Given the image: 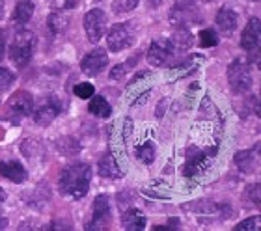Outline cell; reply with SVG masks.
Returning <instances> with one entry per match:
<instances>
[{"instance_id": "obj_32", "label": "cell", "mask_w": 261, "mask_h": 231, "mask_svg": "<svg viewBox=\"0 0 261 231\" xmlns=\"http://www.w3.org/2000/svg\"><path fill=\"white\" fill-rule=\"evenodd\" d=\"M79 2H81V0H65V10H67V8H69V10H73V8H76V6H79Z\"/></svg>"}, {"instance_id": "obj_3", "label": "cell", "mask_w": 261, "mask_h": 231, "mask_svg": "<svg viewBox=\"0 0 261 231\" xmlns=\"http://www.w3.org/2000/svg\"><path fill=\"white\" fill-rule=\"evenodd\" d=\"M32 110H34V97L27 90H19L4 105L2 119L10 121L11 125H19L27 116L32 114Z\"/></svg>"}, {"instance_id": "obj_24", "label": "cell", "mask_w": 261, "mask_h": 231, "mask_svg": "<svg viewBox=\"0 0 261 231\" xmlns=\"http://www.w3.org/2000/svg\"><path fill=\"white\" fill-rule=\"evenodd\" d=\"M155 155H157V149H155L153 142H146V144H142L136 149V159L140 162H144V164H151L155 161Z\"/></svg>"}, {"instance_id": "obj_2", "label": "cell", "mask_w": 261, "mask_h": 231, "mask_svg": "<svg viewBox=\"0 0 261 231\" xmlns=\"http://www.w3.org/2000/svg\"><path fill=\"white\" fill-rule=\"evenodd\" d=\"M36 45H38V39L34 36L32 30H27V28H19L15 32V36L11 38V43L8 53H10V60L17 67H27L28 62L32 60L34 50H36Z\"/></svg>"}, {"instance_id": "obj_6", "label": "cell", "mask_w": 261, "mask_h": 231, "mask_svg": "<svg viewBox=\"0 0 261 231\" xmlns=\"http://www.w3.org/2000/svg\"><path fill=\"white\" fill-rule=\"evenodd\" d=\"M136 41V32L133 24L129 22H120V24H114L107 32V47L112 50V53H121L125 48H130Z\"/></svg>"}, {"instance_id": "obj_26", "label": "cell", "mask_w": 261, "mask_h": 231, "mask_svg": "<svg viewBox=\"0 0 261 231\" xmlns=\"http://www.w3.org/2000/svg\"><path fill=\"white\" fill-rule=\"evenodd\" d=\"M15 82V73L8 67H0V92H8Z\"/></svg>"}, {"instance_id": "obj_13", "label": "cell", "mask_w": 261, "mask_h": 231, "mask_svg": "<svg viewBox=\"0 0 261 231\" xmlns=\"http://www.w3.org/2000/svg\"><path fill=\"white\" fill-rule=\"evenodd\" d=\"M187 153H189V155H187L185 170H183V173H185L187 177H194V175H198V173L203 172V170L209 166L211 155H207L205 151H200V149H196V147H191Z\"/></svg>"}, {"instance_id": "obj_30", "label": "cell", "mask_w": 261, "mask_h": 231, "mask_svg": "<svg viewBox=\"0 0 261 231\" xmlns=\"http://www.w3.org/2000/svg\"><path fill=\"white\" fill-rule=\"evenodd\" d=\"M4 53H6V30L0 28V60L4 58Z\"/></svg>"}, {"instance_id": "obj_35", "label": "cell", "mask_w": 261, "mask_h": 231, "mask_svg": "<svg viewBox=\"0 0 261 231\" xmlns=\"http://www.w3.org/2000/svg\"><path fill=\"white\" fill-rule=\"evenodd\" d=\"M153 4H161V2H163V0H151Z\"/></svg>"}, {"instance_id": "obj_34", "label": "cell", "mask_w": 261, "mask_h": 231, "mask_svg": "<svg viewBox=\"0 0 261 231\" xmlns=\"http://www.w3.org/2000/svg\"><path fill=\"white\" fill-rule=\"evenodd\" d=\"M4 226H8V220H0V227H4Z\"/></svg>"}, {"instance_id": "obj_4", "label": "cell", "mask_w": 261, "mask_h": 231, "mask_svg": "<svg viewBox=\"0 0 261 231\" xmlns=\"http://www.w3.org/2000/svg\"><path fill=\"white\" fill-rule=\"evenodd\" d=\"M228 81L229 88L235 95H245L252 90L254 76H252V67L248 58H235L228 67Z\"/></svg>"}, {"instance_id": "obj_23", "label": "cell", "mask_w": 261, "mask_h": 231, "mask_svg": "<svg viewBox=\"0 0 261 231\" xmlns=\"http://www.w3.org/2000/svg\"><path fill=\"white\" fill-rule=\"evenodd\" d=\"M138 62V56H133L130 60H127V62H121V64H118V65H114L112 67V71H110V81H121L123 76L129 73L130 69H133V65Z\"/></svg>"}, {"instance_id": "obj_15", "label": "cell", "mask_w": 261, "mask_h": 231, "mask_svg": "<svg viewBox=\"0 0 261 231\" xmlns=\"http://www.w3.org/2000/svg\"><path fill=\"white\" fill-rule=\"evenodd\" d=\"M0 175L11 183H24L28 179L27 168L19 161H0Z\"/></svg>"}, {"instance_id": "obj_27", "label": "cell", "mask_w": 261, "mask_h": 231, "mask_svg": "<svg viewBox=\"0 0 261 231\" xmlns=\"http://www.w3.org/2000/svg\"><path fill=\"white\" fill-rule=\"evenodd\" d=\"M138 6V0H112L114 13H129Z\"/></svg>"}, {"instance_id": "obj_12", "label": "cell", "mask_w": 261, "mask_h": 231, "mask_svg": "<svg viewBox=\"0 0 261 231\" xmlns=\"http://www.w3.org/2000/svg\"><path fill=\"white\" fill-rule=\"evenodd\" d=\"M261 41V21L257 17H252L246 22L245 30L241 34V48L246 53H257Z\"/></svg>"}, {"instance_id": "obj_14", "label": "cell", "mask_w": 261, "mask_h": 231, "mask_svg": "<svg viewBox=\"0 0 261 231\" xmlns=\"http://www.w3.org/2000/svg\"><path fill=\"white\" fill-rule=\"evenodd\" d=\"M215 21H217L218 30H220L224 36H231V34L235 32V28H237V24H239V15H237V11H235L231 6H222V8L217 11Z\"/></svg>"}, {"instance_id": "obj_18", "label": "cell", "mask_w": 261, "mask_h": 231, "mask_svg": "<svg viewBox=\"0 0 261 231\" xmlns=\"http://www.w3.org/2000/svg\"><path fill=\"white\" fill-rule=\"evenodd\" d=\"M257 147L250 151H239L235 155V164L243 173H254L257 172V166H259V159H257Z\"/></svg>"}, {"instance_id": "obj_7", "label": "cell", "mask_w": 261, "mask_h": 231, "mask_svg": "<svg viewBox=\"0 0 261 231\" xmlns=\"http://www.w3.org/2000/svg\"><path fill=\"white\" fill-rule=\"evenodd\" d=\"M84 32H86L90 43L97 45L107 34V13L99 8L88 11L84 15Z\"/></svg>"}, {"instance_id": "obj_20", "label": "cell", "mask_w": 261, "mask_h": 231, "mask_svg": "<svg viewBox=\"0 0 261 231\" xmlns=\"http://www.w3.org/2000/svg\"><path fill=\"white\" fill-rule=\"evenodd\" d=\"M170 41L174 45L175 53H185V50H189L194 45V38H192L189 28H177L174 32V36L170 38Z\"/></svg>"}, {"instance_id": "obj_25", "label": "cell", "mask_w": 261, "mask_h": 231, "mask_svg": "<svg viewBox=\"0 0 261 231\" xmlns=\"http://www.w3.org/2000/svg\"><path fill=\"white\" fill-rule=\"evenodd\" d=\"M218 45V36L215 30L211 28H205L200 32V47L201 48H209V47H217Z\"/></svg>"}, {"instance_id": "obj_36", "label": "cell", "mask_w": 261, "mask_h": 231, "mask_svg": "<svg viewBox=\"0 0 261 231\" xmlns=\"http://www.w3.org/2000/svg\"><path fill=\"white\" fill-rule=\"evenodd\" d=\"M95 2H103V0H95Z\"/></svg>"}, {"instance_id": "obj_8", "label": "cell", "mask_w": 261, "mask_h": 231, "mask_svg": "<svg viewBox=\"0 0 261 231\" xmlns=\"http://www.w3.org/2000/svg\"><path fill=\"white\" fill-rule=\"evenodd\" d=\"M112 222L110 199L107 194H99L92 207V218L86 222V229H107Z\"/></svg>"}, {"instance_id": "obj_31", "label": "cell", "mask_w": 261, "mask_h": 231, "mask_svg": "<svg viewBox=\"0 0 261 231\" xmlns=\"http://www.w3.org/2000/svg\"><path fill=\"white\" fill-rule=\"evenodd\" d=\"M6 199H8V194H6L4 188H0V213H2V209H4Z\"/></svg>"}, {"instance_id": "obj_21", "label": "cell", "mask_w": 261, "mask_h": 231, "mask_svg": "<svg viewBox=\"0 0 261 231\" xmlns=\"http://www.w3.org/2000/svg\"><path fill=\"white\" fill-rule=\"evenodd\" d=\"M88 110H90V114L97 116V118H103V119H107V118L112 116V107L109 105V101H107L103 95H95V93L90 97Z\"/></svg>"}, {"instance_id": "obj_37", "label": "cell", "mask_w": 261, "mask_h": 231, "mask_svg": "<svg viewBox=\"0 0 261 231\" xmlns=\"http://www.w3.org/2000/svg\"><path fill=\"white\" fill-rule=\"evenodd\" d=\"M0 102H2V101H0Z\"/></svg>"}, {"instance_id": "obj_1", "label": "cell", "mask_w": 261, "mask_h": 231, "mask_svg": "<svg viewBox=\"0 0 261 231\" xmlns=\"http://www.w3.org/2000/svg\"><path fill=\"white\" fill-rule=\"evenodd\" d=\"M92 166L88 162H75L65 166L58 177V190L64 198L82 199L90 190Z\"/></svg>"}, {"instance_id": "obj_22", "label": "cell", "mask_w": 261, "mask_h": 231, "mask_svg": "<svg viewBox=\"0 0 261 231\" xmlns=\"http://www.w3.org/2000/svg\"><path fill=\"white\" fill-rule=\"evenodd\" d=\"M69 27V17L65 15L62 10L53 11L49 15V30L53 34H64Z\"/></svg>"}, {"instance_id": "obj_19", "label": "cell", "mask_w": 261, "mask_h": 231, "mask_svg": "<svg viewBox=\"0 0 261 231\" xmlns=\"http://www.w3.org/2000/svg\"><path fill=\"white\" fill-rule=\"evenodd\" d=\"M146 224H147L146 216H144V213L140 209H127L121 215V227L123 229L138 231V229H144Z\"/></svg>"}, {"instance_id": "obj_29", "label": "cell", "mask_w": 261, "mask_h": 231, "mask_svg": "<svg viewBox=\"0 0 261 231\" xmlns=\"http://www.w3.org/2000/svg\"><path fill=\"white\" fill-rule=\"evenodd\" d=\"M73 93H75L79 99H90V97L95 93V88L90 82H79L75 88H73Z\"/></svg>"}, {"instance_id": "obj_16", "label": "cell", "mask_w": 261, "mask_h": 231, "mask_svg": "<svg viewBox=\"0 0 261 231\" xmlns=\"http://www.w3.org/2000/svg\"><path fill=\"white\" fill-rule=\"evenodd\" d=\"M97 173L101 177L107 179H121L123 177V170L120 168L116 157L112 153H105L97 162Z\"/></svg>"}, {"instance_id": "obj_33", "label": "cell", "mask_w": 261, "mask_h": 231, "mask_svg": "<svg viewBox=\"0 0 261 231\" xmlns=\"http://www.w3.org/2000/svg\"><path fill=\"white\" fill-rule=\"evenodd\" d=\"M4 19V0H0V21Z\"/></svg>"}, {"instance_id": "obj_17", "label": "cell", "mask_w": 261, "mask_h": 231, "mask_svg": "<svg viewBox=\"0 0 261 231\" xmlns=\"http://www.w3.org/2000/svg\"><path fill=\"white\" fill-rule=\"evenodd\" d=\"M34 10H36V6L32 0H19L13 13H11V24L15 28H24L27 22L32 19Z\"/></svg>"}, {"instance_id": "obj_10", "label": "cell", "mask_w": 261, "mask_h": 231, "mask_svg": "<svg viewBox=\"0 0 261 231\" xmlns=\"http://www.w3.org/2000/svg\"><path fill=\"white\" fill-rule=\"evenodd\" d=\"M175 48L170 38H159L147 48V62L151 65H166L175 56Z\"/></svg>"}, {"instance_id": "obj_11", "label": "cell", "mask_w": 261, "mask_h": 231, "mask_svg": "<svg viewBox=\"0 0 261 231\" xmlns=\"http://www.w3.org/2000/svg\"><path fill=\"white\" fill-rule=\"evenodd\" d=\"M107 65H109V54H107V50L101 47H95L82 58L81 71L88 76H95L99 73H103Z\"/></svg>"}, {"instance_id": "obj_9", "label": "cell", "mask_w": 261, "mask_h": 231, "mask_svg": "<svg viewBox=\"0 0 261 231\" xmlns=\"http://www.w3.org/2000/svg\"><path fill=\"white\" fill-rule=\"evenodd\" d=\"M62 110V102L58 97L55 95H47L45 99L39 101V105L32 110V118L34 123L41 125V127H47L58 118V114Z\"/></svg>"}, {"instance_id": "obj_28", "label": "cell", "mask_w": 261, "mask_h": 231, "mask_svg": "<svg viewBox=\"0 0 261 231\" xmlns=\"http://www.w3.org/2000/svg\"><path fill=\"white\" fill-rule=\"evenodd\" d=\"M259 226H261V218H259V215H254V216H250V218H246V220H243V222H239L237 226H235V231H257L259 229Z\"/></svg>"}, {"instance_id": "obj_5", "label": "cell", "mask_w": 261, "mask_h": 231, "mask_svg": "<svg viewBox=\"0 0 261 231\" xmlns=\"http://www.w3.org/2000/svg\"><path fill=\"white\" fill-rule=\"evenodd\" d=\"M203 21L198 0H177L170 10V22L177 28H189Z\"/></svg>"}]
</instances>
